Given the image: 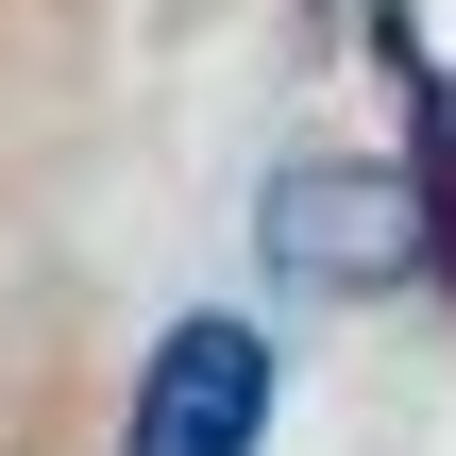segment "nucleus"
Returning <instances> with one entry per match:
<instances>
[{"label":"nucleus","mask_w":456,"mask_h":456,"mask_svg":"<svg viewBox=\"0 0 456 456\" xmlns=\"http://www.w3.org/2000/svg\"><path fill=\"white\" fill-rule=\"evenodd\" d=\"M271 254H322V288H389V271L423 254V220H406V186H372V169H288V186H271Z\"/></svg>","instance_id":"2"},{"label":"nucleus","mask_w":456,"mask_h":456,"mask_svg":"<svg viewBox=\"0 0 456 456\" xmlns=\"http://www.w3.org/2000/svg\"><path fill=\"white\" fill-rule=\"evenodd\" d=\"M254 440H271V338L254 322H169L118 456H254Z\"/></svg>","instance_id":"1"}]
</instances>
